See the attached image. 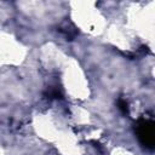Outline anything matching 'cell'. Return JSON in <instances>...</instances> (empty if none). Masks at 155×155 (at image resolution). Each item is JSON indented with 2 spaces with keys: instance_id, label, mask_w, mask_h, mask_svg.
<instances>
[{
  "instance_id": "cell-1",
  "label": "cell",
  "mask_w": 155,
  "mask_h": 155,
  "mask_svg": "<svg viewBox=\"0 0 155 155\" xmlns=\"http://www.w3.org/2000/svg\"><path fill=\"white\" fill-rule=\"evenodd\" d=\"M138 134H139V138H140V140L143 142V144L145 147L153 148V144H154V132H153L151 122L143 121L142 124H139Z\"/></svg>"
}]
</instances>
